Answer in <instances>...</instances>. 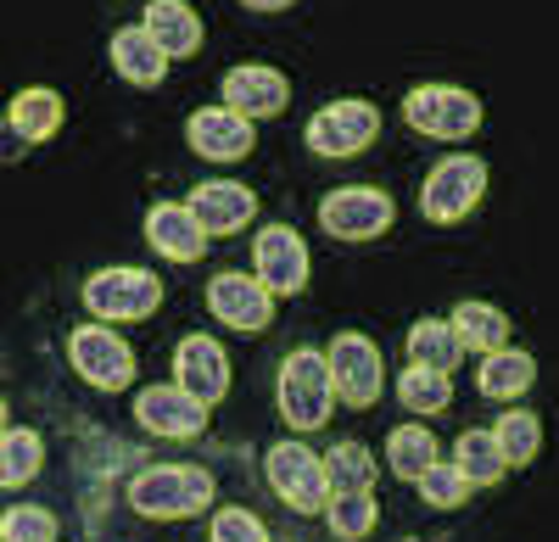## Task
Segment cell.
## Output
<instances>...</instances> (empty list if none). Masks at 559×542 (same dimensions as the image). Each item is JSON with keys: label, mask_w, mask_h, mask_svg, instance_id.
Instances as JSON below:
<instances>
[{"label": "cell", "mask_w": 559, "mask_h": 542, "mask_svg": "<svg viewBox=\"0 0 559 542\" xmlns=\"http://www.w3.org/2000/svg\"><path fill=\"white\" fill-rule=\"evenodd\" d=\"M213 498V481L197 465H157V470H140L129 486V504L140 515H157V520H179V515H197Z\"/></svg>", "instance_id": "cell-1"}, {"label": "cell", "mask_w": 559, "mask_h": 542, "mask_svg": "<svg viewBox=\"0 0 559 542\" xmlns=\"http://www.w3.org/2000/svg\"><path fill=\"white\" fill-rule=\"evenodd\" d=\"M403 118L419 134H431V141H471L481 129V101L459 84H419V89H408Z\"/></svg>", "instance_id": "cell-2"}, {"label": "cell", "mask_w": 559, "mask_h": 542, "mask_svg": "<svg viewBox=\"0 0 559 542\" xmlns=\"http://www.w3.org/2000/svg\"><path fill=\"white\" fill-rule=\"evenodd\" d=\"M331 392H336L331 364H324L313 347H302V352L286 358V370H280V414L297 431H319L324 414H331Z\"/></svg>", "instance_id": "cell-3"}, {"label": "cell", "mask_w": 559, "mask_h": 542, "mask_svg": "<svg viewBox=\"0 0 559 542\" xmlns=\"http://www.w3.org/2000/svg\"><path fill=\"white\" fill-rule=\"evenodd\" d=\"M481 191H487V168H481V157L453 152V157H442V162L431 168L426 185H419V213L437 218V224H453V218H464V213L481 202Z\"/></svg>", "instance_id": "cell-4"}, {"label": "cell", "mask_w": 559, "mask_h": 542, "mask_svg": "<svg viewBox=\"0 0 559 542\" xmlns=\"http://www.w3.org/2000/svg\"><path fill=\"white\" fill-rule=\"evenodd\" d=\"M84 308L96 313V320H152L163 308V286L146 268H102V275L84 286Z\"/></svg>", "instance_id": "cell-5"}, {"label": "cell", "mask_w": 559, "mask_h": 542, "mask_svg": "<svg viewBox=\"0 0 559 542\" xmlns=\"http://www.w3.org/2000/svg\"><path fill=\"white\" fill-rule=\"evenodd\" d=\"M376 134H381V112L369 101H358V96L331 101V107H319L308 118V146L319 157H358Z\"/></svg>", "instance_id": "cell-6"}, {"label": "cell", "mask_w": 559, "mask_h": 542, "mask_svg": "<svg viewBox=\"0 0 559 542\" xmlns=\"http://www.w3.org/2000/svg\"><path fill=\"white\" fill-rule=\"evenodd\" d=\"M392 196L376 185H342L319 202V224L331 230L336 241H376L386 224H392Z\"/></svg>", "instance_id": "cell-7"}, {"label": "cell", "mask_w": 559, "mask_h": 542, "mask_svg": "<svg viewBox=\"0 0 559 542\" xmlns=\"http://www.w3.org/2000/svg\"><path fill=\"white\" fill-rule=\"evenodd\" d=\"M269 486L286 498L297 515H319L331 504V481H324V465L308 454L302 442H280L269 454Z\"/></svg>", "instance_id": "cell-8"}, {"label": "cell", "mask_w": 559, "mask_h": 542, "mask_svg": "<svg viewBox=\"0 0 559 542\" xmlns=\"http://www.w3.org/2000/svg\"><path fill=\"white\" fill-rule=\"evenodd\" d=\"M324 364H331V386L353 402V409H369V402L381 397V347L369 336H358V330L336 336Z\"/></svg>", "instance_id": "cell-9"}, {"label": "cell", "mask_w": 559, "mask_h": 542, "mask_svg": "<svg viewBox=\"0 0 559 542\" xmlns=\"http://www.w3.org/2000/svg\"><path fill=\"white\" fill-rule=\"evenodd\" d=\"M252 257H258V275H252V280H258L269 297L308 286V246H302L297 230H286V224H263Z\"/></svg>", "instance_id": "cell-10"}, {"label": "cell", "mask_w": 559, "mask_h": 542, "mask_svg": "<svg viewBox=\"0 0 559 542\" xmlns=\"http://www.w3.org/2000/svg\"><path fill=\"white\" fill-rule=\"evenodd\" d=\"M68 352H73V370H79L90 386H102V392H118V386H129V375H134V352H129L112 330H102V325L73 330Z\"/></svg>", "instance_id": "cell-11"}, {"label": "cell", "mask_w": 559, "mask_h": 542, "mask_svg": "<svg viewBox=\"0 0 559 542\" xmlns=\"http://www.w3.org/2000/svg\"><path fill=\"white\" fill-rule=\"evenodd\" d=\"M191 218L202 224V236H236L247 230V218L258 213V196L247 185H236V179H207V185L191 191Z\"/></svg>", "instance_id": "cell-12"}, {"label": "cell", "mask_w": 559, "mask_h": 542, "mask_svg": "<svg viewBox=\"0 0 559 542\" xmlns=\"http://www.w3.org/2000/svg\"><path fill=\"white\" fill-rule=\"evenodd\" d=\"M207 308H213V320L229 325V330H269V320H274V297L258 280H247V275H218L207 286Z\"/></svg>", "instance_id": "cell-13"}, {"label": "cell", "mask_w": 559, "mask_h": 542, "mask_svg": "<svg viewBox=\"0 0 559 542\" xmlns=\"http://www.w3.org/2000/svg\"><path fill=\"white\" fill-rule=\"evenodd\" d=\"M185 141H191V152H202L213 162H236L252 152V118L229 112V107H202L185 123Z\"/></svg>", "instance_id": "cell-14"}, {"label": "cell", "mask_w": 559, "mask_h": 542, "mask_svg": "<svg viewBox=\"0 0 559 542\" xmlns=\"http://www.w3.org/2000/svg\"><path fill=\"white\" fill-rule=\"evenodd\" d=\"M174 370H179V392H191L202 409L229 392V364H224V347L213 336H185L174 352Z\"/></svg>", "instance_id": "cell-15"}, {"label": "cell", "mask_w": 559, "mask_h": 542, "mask_svg": "<svg viewBox=\"0 0 559 542\" xmlns=\"http://www.w3.org/2000/svg\"><path fill=\"white\" fill-rule=\"evenodd\" d=\"M134 414H140V425L157 431V436H197L207 425V409L191 392H179V386H146L134 397Z\"/></svg>", "instance_id": "cell-16"}, {"label": "cell", "mask_w": 559, "mask_h": 542, "mask_svg": "<svg viewBox=\"0 0 559 542\" xmlns=\"http://www.w3.org/2000/svg\"><path fill=\"white\" fill-rule=\"evenodd\" d=\"M224 101H229V112H241V118H274L280 107L292 101V84H286V73H274V68H229L224 73Z\"/></svg>", "instance_id": "cell-17"}, {"label": "cell", "mask_w": 559, "mask_h": 542, "mask_svg": "<svg viewBox=\"0 0 559 542\" xmlns=\"http://www.w3.org/2000/svg\"><path fill=\"white\" fill-rule=\"evenodd\" d=\"M140 28L152 34V45H157L168 62L202 51V17L185 7V0H152V7H146V23H140Z\"/></svg>", "instance_id": "cell-18"}, {"label": "cell", "mask_w": 559, "mask_h": 542, "mask_svg": "<svg viewBox=\"0 0 559 542\" xmlns=\"http://www.w3.org/2000/svg\"><path fill=\"white\" fill-rule=\"evenodd\" d=\"M146 241L163 252V257H174V263H197L202 257V224L191 218V207H179V202H157L152 213H146Z\"/></svg>", "instance_id": "cell-19"}, {"label": "cell", "mask_w": 559, "mask_h": 542, "mask_svg": "<svg viewBox=\"0 0 559 542\" xmlns=\"http://www.w3.org/2000/svg\"><path fill=\"white\" fill-rule=\"evenodd\" d=\"M112 68H118L129 84H163L168 57L152 45L146 28H118V34H112Z\"/></svg>", "instance_id": "cell-20"}, {"label": "cell", "mask_w": 559, "mask_h": 542, "mask_svg": "<svg viewBox=\"0 0 559 542\" xmlns=\"http://www.w3.org/2000/svg\"><path fill=\"white\" fill-rule=\"evenodd\" d=\"M453 336H459V347H487V352H498V347L509 341V320H503L492 302H459V308H453Z\"/></svg>", "instance_id": "cell-21"}, {"label": "cell", "mask_w": 559, "mask_h": 542, "mask_svg": "<svg viewBox=\"0 0 559 542\" xmlns=\"http://www.w3.org/2000/svg\"><path fill=\"white\" fill-rule=\"evenodd\" d=\"M459 336H453V325H442V320H419L414 330H408V358H414V364L419 370H453L459 364Z\"/></svg>", "instance_id": "cell-22"}, {"label": "cell", "mask_w": 559, "mask_h": 542, "mask_svg": "<svg viewBox=\"0 0 559 542\" xmlns=\"http://www.w3.org/2000/svg\"><path fill=\"white\" fill-rule=\"evenodd\" d=\"M481 392L487 397H521L532 381H537V364H532V352H509V347H498L487 364H481Z\"/></svg>", "instance_id": "cell-23"}, {"label": "cell", "mask_w": 559, "mask_h": 542, "mask_svg": "<svg viewBox=\"0 0 559 542\" xmlns=\"http://www.w3.org/2000/svg\"><path fill=\"white\" fill-rule=\"evenodd\" d=\"M57 123H62L57 89H23V96L12 101V129L23 134V141H45V134H57Z\"/></svg>", "instance_id": "cell-24"}, {"label": "cell", "mask_w": 559, "mask_h": 542, "mask_svg": "<svg viewBox=\"0 0 559 542\" xmlns=\"http://www.w3.org/2000/svg\"><path fill=\"white\" fill-rule=\"evenodd\" d=\"M386 459H392V470L397 475H408V481H419L431 465H437V442H431V431L426 425H397L392 431V442H386Z\"/></svg>", "instance_id": "cell-25"}, {"label": "cell", "mask_w": 559, "mask_h": 542, "mask_svg": "<svg viewBox=\"0 0 559 542\" xmlns=\"http://www.w3.org/2000/svg\"><path fill=\"white\" fill-rule=\"evenodd\" d=\"M471 486H487V481H498L503 475V454H498V442H492V431H464L459 436V465H453Z\"/></svg>", "instance_id": "cell-26"}, {"label": "cell", "mask_w": 559, "mask_h": 542, "mask_svg": "<svg viewBox=\"0 0 559 542\" xmlns=\"http://www.w3.org/2000/svg\"><path fill=\"white\" fill-rule=\"evenodd\" d=\"M397 397H403V409H408V414H437V409H448L453 386H448L442 370H419V364H414V370H403Z\"/></svg>", "instance_id": "cell-27"}, {"label": "cell", "mask_w": 559, "mask_h": 542, "mask_svg": "<svg viewBox=\"0 0 559 542\" xmlns=\"http://www.w3.org/2000/svg\"><path fill=\"white\" fill-rule=\"evenodd\" d=\"M324 481H336V492H369L376 481V459L364 442H342L336 454H324Z\"/></svg>", "instance_id": "cell-28"}, {"label": "cell", "mask_w": 559, "mask_h": 542, "mask_svg": "<svg viewBox=\"0 0 559 542\" xmlns=\"http://www.w3.org/2000/svg\"><path fill=\"white\" fill-rule=\"evenodd\" d=\"M492 442H498L503 465H532V459H537V442H543V425H537V414H521V409H515V414L498 420Z\"/></svg>", "instance_id": "cell-29"}, {"label": "cell", "mask_w": 559, "mask_h": 542, "mask_svg": "<svg viewBox=\"0 0 559 542\" xmlns=\"http://www.w3.org/2000/svg\"><path fill=\"white\" fill-rule=\"evenodd\" d=\"M39 470V436L34 431H7L0 436V486H23Z\"/></svg>", "instance_id": "cell-30"}, {"label": "cell", "mask_w": 559, "mask_h": 542, "mask_svg": "<svg viewBox=\"0 0 559 542\" xmlns=\"http://www.w3.org/2000/svg\"><path fill=\"white\" fill-rule=\"evenodd\" d=\"M369 526H376V498L369 492H336V504H331V531L358 542Z\"/></svg>", "instance_id": "cell-31"}, {"label": "cell", "mask_w": 559, "mask_h": 542, "mask_svg": "<svg viewBox=\"0 0 559 542\" xmlns=\"http://www.w3.org/2000/svg\"><path fill=\"white\" fill-rule=\"evenodd\" d=\"M419 492H426V504H437V509H459L464 498H471V481H464L453 465H431L426 475H419Z\"/></svg>", "instance_id": "cell-32"}, {"label": "cell", "mask_w": 559, "mask_h": 542, "mask_svg": "<svg viewBox=\"0 0 559 542\" xmlns=\"http://www.w3.org/2000/svg\"><path fill=\"white\" fill-rule=\"evenodd\" d=\"M0 537H7V542H57V515L12 509V515H0Z\"/></svg>", "instance_id": "cell-33"}, {"label": "cell", "mask_w": 559, "mask_h": 542, "mask_svg": "<svg viewBox=\"0 0 559 542\" xmlns=\"http://www.w3.org/2000/svg\"><path fill=\"white\" fill-rule=\"evenodd\" d=\"M213 542H269V531L247 509H218L213 515Z\"/></svg>", "instance_id": "cell-34"}, {"label": "cell", "mask_w": 559, "mask_h": 542, "mask_svg": "<svg viewBox=\"0 0 559 542\" xmlns=\"http://www.w3.org/2000/svg\"><path fill=\"white\" fill-rule=\"evenodd\" d=\"M292 0H247V12H286Z\"/></svg>", "instance_id": "cell-35"}, {"label": "cell", "mask_w": 559, "mask_h": 542, "mask_svg": "<svg viewBox=\"0 0 559 542\" xmlns=\"http://www.w3.org/2000/svg\"><path fill=\"white\" fill-rule=\"evenodd\" d=\"M0 425H7V402H0Z\"/></svg>", "instance_id": "cell-36"}]
</instances>
